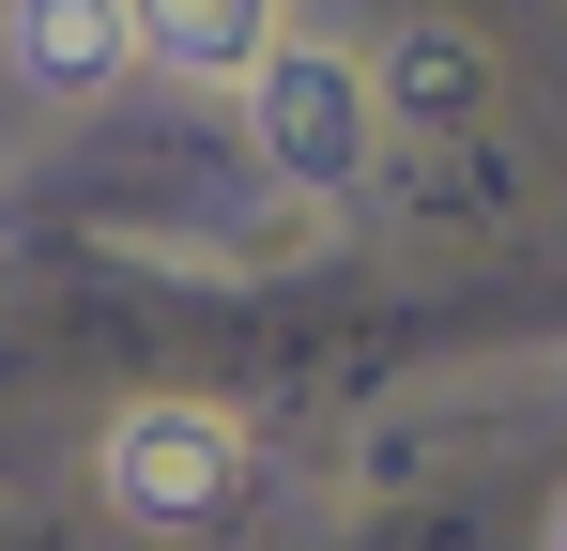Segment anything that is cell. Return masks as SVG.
<instances>
[{
  "instance_id": "obj_1",
  "label": "cell",
  "mask_w": 567,
  "mask_h": 551,
  "mask_svg": "<svg viewBox=\"0 0 567 551\" xmlns=\"http://www.w3.org/2000/svg\"><path fill=\"white\" fill-rule=\"evenodd\" d=\"M93 490L138 537H215V521L246 506V429H230L215 398H138V414H107Z\"/></svg>"
},
{
  "instance_id": "obj_2",
  "label": "cell",
  "mask_w": 567,
  "mask_h": 551,
  "mask_svg": "<svg viewBox=\"0 0 567 551\" xmlns=\"http://www.w3.org/2000/svg\"><path fill=\"white\" fill-rule=\"evenodd\" d=\"M246 138H261L277 184H353L383 138V92L338 46H277V62H246Z\"/></svg>"
},
{
  "instance_id": "obj_3",
  "label": "cell",
  "mask_w": 567,
  "mask_h": 551,
  "mask_svg": "<svg viewBox=\"0 0 567 551\" xmlns=\"http://www.w3.org/2000/svg\"><path fill=\"white\" fill-rule=\"evenodd\" d=\"M0 62L31 92H107L138 62V15L123 0H0Z\"/></svg>"
},
{
  "instance_id": "obj_4",
  "label": "cell",
  "mask_w": 567,
  "mask_h": 551,
  "mask_svg": "<svg viewBox=\"0 0 567 551\" xmlns=\"http://www.w3.org/2000/svg\"><path fill=\"white\" fill-rule=\"evenodd\" d=\"M123 15H138V46L169 77H246V62L291 46V0H123Z\"/></svg>"
},
{
  "instance_id": "obj_5",
  "label": "cell",
  "mask_w": 567,
  "mask_h": 551,
  "mask_svg": "<svg viewBox=\"0 0 567 551\" xmlns=\"http://www.w3.org/2000/svg\"><path fill=\"white\" fill-rule=\"evenodd\" d=\"M369 92H383V123H475L491 62H475L461 31H399V77H369Z\"/></svg>"
},
{
  "instance_id": "obj_6",
  "label": "cell",
  "mask_w": 567,
  "mask_h": 551,
  "mask_svg": "<svg viewBox=\"0 0 567 551\" xmlns=\"http://www.w3.org/2000/svg\"><path fill=\"white\" fill-rule=\"evenodd\" d=\"M553 551H567V506H553Z\"/></svg>"
}]
</instances>
